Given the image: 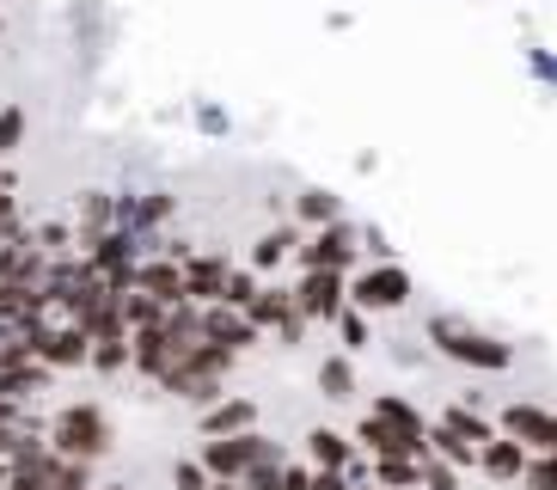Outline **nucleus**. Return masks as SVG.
Returning a JSON list of instances; mask_svg holds the SVG:
<instances>
[{"instance_id":"1","label":"nucleus","mask_w":557,"mask_h":490,"mask_svg":"<svg viewBox=\"0 0 557 490\" xmlns=\"http://www.w3.org/2000/svg\"><path fill=\"white\" fill-rule=\"evenodd\" d=\"M423 343L435 350V356L459 362V368H472V375H508V368H515V343L491 338V331H478L472 319H459V313H429Z\"/></svg>"},{"instance_id":"2","label":"nucleus","mask_w":557,"mask_h":490,"mask_svg":"<svg viewBox=\"0 0 557 490\" xmlns=\"http://www.w3.org/2000/svg\"><path fill=\"white\" fill-rule=\"evenodd\" d=\"M50 448L62 460H92L111 454V417H104V405H92V399H81V405H62L50 424Z\"/></svg>"},{"instance_id":"3","label":"nucleus","mask_w":557,"mask_h":490,"mask_svg":"<svg viewBox=\"0 0 557 490\" xmlns=\"http://www.w3.org/2000/svg\"><path fill=\"white\" fill-rule=\"evenodd\" d=\"M410 294H417V282H410V270L398 258L356 264V270H349V307H361L368 319H374V313H405Z\"/></svg>"},{"instance_id":"4","label":"nucleus","mask_w":557,"mask_h":490,"mask_svg":"<svg viewBox=\"0 0 557 490\" xmlns=\"http://www.w3.org/2000/svg\"><path fill=\"white\" fill-rule=\"evenodd\" d=\"M356 264H361V221H349V215L295 245V270H344L349 277Z\"/></svg>"},{"instance_id":"5","label":"nucleus","mask_w":557,"mask_h":490,"mask_svg":"<svg viewBox=\"0 0 557 490\" xmlns=\"http://www.w3.org/2000/svg\"><path fill=\"white\" fill-rule=\"evenodd\" d=\"M349 307V277L344 270H300L295 282V313L307 326H331Z\"/></svg>"},{"instance_id":"6","label":"nucleus","mask_w":557,"mask_h":490,"mask_svg":"<svg viewBox=\"0 0 557 490\" xmlns=\"http://www.w3.org/2000/svg\"><path fill=\"white\" fill-rule=\"evenodd\" d=\"M25 343H32V356L44 362V368H81V362H92V338H86L74 319H67V326H44V319H37V326L25 331Z\"/></svg>"},{"instance_id":"7","label":"nucleus","mask_w":557,"mask_h":490,"mask_svg":"<svg viewBox=\"0 0 557 490\" xmlns=\"http://www.w3.org/2000/svg\"><path fill=\"white\" fill-rule=\"evenodd\" d=\"M202 338L221 343V350H233V356H246V350H258V343H263V331L251 326V313H246V307L209 301V307H202Z\"/></svg>"},{"instance_id":"8","label":"nucleus","mask_w":557,"mask_h":490,"mask_svg":"<svg viewBox=\"0 0 557 490\" xmlns=\"http://www.w3.org/2000/svg\"><path fill=\"white\" fill-rule=\"evenodd\" d=\"M227 277H233L227 252H190V258H184V301H197V307L221 301V294H227Z\"/></svg>"},{"instance_id":"9","label":"nucleus","mask_w":557,"mask_h":490,"mask_svg":"<svg viewBox=\"0 0 557 490\" xmlns=\"http://www.w3.org/2000/svg\"><path fill=\"white\" fill-rule=\"evenodd\" d=\"M197 429H202V441L209 436H246V429H258V399H246V392H221L214 405L197 411Z\"/></svg>"},{"instance_id":"10","label":"nucleus","mask_w":557,"mask_h":490,"mask_svg":"<svg viewBox=\"0 0 557 490\" xmlns=\"http://www.w3.org/2000/svg\"><path fill=\"white\" fill-rule=\"evenodd\" d=\"M197 460H202V473L209 478H246V466H251V429L246 436H209V441H197Z\"/></svg>"},{"instance_id":"11","label":"nucleus","mask_w":557,"mask_h":490,"mask_svg":"<svg viewBox=\"0 0 557 490\" xmlns=\"http://www.w3.org/2000/svg\"><path fill=\"white\" fill-rule=\"evenodd\" d=\"M300 460H307L312 473H349V460H356V441L344 436V429H307L300 436Z\"/></svg>"},{"instance_id":"12","label":"nucleus","mask_w":557,"mask_h":490,"mask_svg":"<svg viewBox=\"0 0 557 490\" xmlns=\"http://www.w3.org/2000/svg\"><path fill=\"white\" fill-rule=\"evenodd\" d=\"M251 326L263 331V338H282L288 326H300V313H295V289H282V282H263L258 294H251Z\"/></svg>"},{"instance_id":"13","label":"nucleus","mask_w":557,"mask_h":490,"mask_svg":"<svg viewBox=\"0 0 557 490\" xmlns=\"http://www.w3.org/2000/svg\"><path fill=\"white\" fill-rule=\"evenodd\" d=\"M527 448L515 436H503V429H496L491 441H484V448H478V473L484 478H496V485H521V473H527Z\"/></svg>"},{"instance_id":"14","label":"nucleus","mask_w":557,"mask_h":490,"mask_svg":"<svg viewBox=\"0 0 557 490\" xmlns=\"http://www.w3.org/2000/svg\"><path fill=\"white\" fill-rule=\"evenodd\" d=\"M129 289L153 294L160 307H178V301H184V264H172V258H141V264H135V282H129Z\"/></svg>"},{"instance_id":"15","label":"nucleus","mask_w":557,"mask_h":490,"mask_svg":"<svg viewBox=\"0 0 557 490\" xmlns=\"http://www.w3.org/2000/svg\"><path fill=\"white\" fill-rule=\"evenodd\" d=\"M307 240V233L295 228V221H282V228H270L258 245H251V264L246 270H258V277H270V270H282V264H295V245Z\"/></svg>"},{"instance_id":"16","label":"nucleus","mask_w":557,"mask_h":490,"mask_svg":"<svg viewBox=\"0 0 557 490\" xmlns=\"http://www.w3.org/2000/svg\"><path fill=\"white\" fill-rule=\"evenodd\" d=\"M331 221H344V196L325 191V184H307V191L295 196V228L319 233V228H331Z\"/></svg>"},{"instance_id":"17","label":"nucleus","mask_w":557,"mask_h":490,"mask_svg":"<svg viewBox=\"0 0 557 490\" xmlns=\"http://www.w3.org/2000/svg\"><path fill=\"white\" fill-rule=\"evenodd\" d=\"M312 387L325 392L331 405H349V399L361 392V380H356V356H349V350H337V356H325L319 368H312Z\"/></svg>"},{"instance_id":"18","label":"nucleus","mask_w":557,"mask_h":490,"mask_svg":"<svg viewBox=\"0 0 557 490\" xmlns=\"http://www.w3.org/2000/svg\"><path fill=\"white\" fill-rule=\"evenodd\" d=\"M374 466H368V478H374L380 490H423L417 485V473H423V460L417 454H368Z\"/></svg>"},{"instance_id":"19","label":"nucleus","mask_w":557,"mask_h":490,"mask_svg":"<svg viewBox=\"0 0 557 490\" xmlns=\"http://www.w3.org/2000/svg\"><path fill=\"white\" fill-rule=\"evenodd\" d=\"M435 424H442L447 436H459V441H472V448H484V441L496 436V417H478L472 405H447L442 417H435Z\"/></svg>"},{"instance_id":"20","label":"nucleus","mask_w":557,"mask_h":490,"mask_svg":"<svg viewBox=\"0 0 557 490\" xmlns=\"http://www.w3.org/2000/svg\"><path fill=\"white\" fill-rule=\"evenodd\" d=\"M368 411H374V417H386V424H398V429H405V436H429L423 411L410 405V399H398V392H380V399H374V405H368Z\"/></svg>"},{"instance_id":"21","label":"nucleus","mask_w":557,"mask_h":490,"mask_svg":"<svg viewBox=\"0 0 557 490\" xmlns=\"http://www.w3.org/2000/svg\"><path fill=\"white\" fill-rule=\"evenodd\" d=\"M331 326H337V343H344L349 356H361V350L374 343V319H368L361 307H344L337 319H331Z\"/></svg>"},{"instance_id":"22","label":"nucleus","mask_w":557,"mask_h":490,"mask_svg":"<svg viewBox=\"0 0 557 490\" xmlns=\"http://www.w3.org/2000/svg\"><path fill=\"white\" fill-rule=\"evenodd\" d=\"M429 454H442L447 466H478V448H472V441L447 436L442 424H429Z\"/></svg>"},{"instance_id":"23","label":"nucleus","mask_w":557,"mask_h":490,"mask_svg":"<svg viewBox=\"0 0 557 490\" xmlns=\"http://www.w3.org/2000/svg\"><path fill=\"white\" fill-rule=\"evenodd\" d=\"M81 221H86V233H104V228H116V196H104V191H86V203H81Z\"/></svg>"},{"instance_id":"24","label":"nucleus","mask_w":557,"mask_h":490,"mask_svg":"<svg viewBox=\"0 0 557 490\" xmlns=\"http://www.w3.org/2000/svg\"><path fill=\"white\" fill-rule=\"evenodd\" d=\"M417 485H423V490H466V485H459V466H447L442 454H423V473H417Z\"/></svg>"},{"instance_id":"25","label":"nucleus","mask_w":557,"mask_h":490,"mask_svg":"<svg viewBox=\"0 0 557 490\" xmlns=\"http://www.w3.org/2000/svg\"><path fill=\"white\" fill-rule=\"evenodd\" d=\"M263 289V277L258 270H246V264H233V277H227V294H221V301H227V307H251V294Z\"/></svg>"},{"instance_id":"26","label":"nucleus","mask_w":557,"mask_h":490,"mask_svg":"<svg viewBox=\"0 0 557 490\" xmlns=\"http://www.w3.org/2000/svg\"><path fill=\"white\" fill-rule=\"evenodd\" d=\"M521 490H557V448H552V454H533V460H527Z\"/></svg>"},{"instance_id":"27","label":"nucleus","mask_w":557,"mask_h":490,"mask_svg":"<svg viewBox=\"0 0 557 490\" xmlns=\"http://www.w3.org/2000/svg\"><path fill=\"white\" fill-rule=\"evenodd\" d=\"M527 74L540 86H552L557 93V49H545V44H527Z\"/></svg>"},{"instance_id":"28","label":"nucleus","mask_w":557,"mask_h":490,"mask_svg":"<svg viewBox=\"0 0 557 490\" xmlns=\"http://www.w3.org/2000/svg\"><path fill=\"white\" fill-rule=\"evenodd\" d=\"M361 258H368V264H386V258H398V245L386 240V228H374V221H361Z\"/></svg>"},{"instance_id":"29","label":"nucleus","mask_w":557,"mask_h":490,"mask_svg":"<svg viewBox=\"0 0 557 490\" xmlns=\"http://www.w3.org/2000/svg\"><path fill=\"white\" fill-rule=\"evenodd\" d=\"M92 368H99V375H116V368H129V338L92 343Z\"/></svg>"},{"instance_id":"30","label":"nucleus","mask_w":557,"mask_h":490,"mask_svg":"<svg viewBox=\"0 0 557 490\" xmlns=\"http://www.w3.org/2000/svg\"><path fill=\"white\" fill-rule=\"evenodd\" d=\"M197 130H202V135H233L227 105H214V98H202V105H197Z\"/></svg>"},{"instance_id":"31","label":"nucleus","mask_w":557,"mask_h":490,"mask_svg":"<svg viewBox=\"0 0 557 490\" xmlns=\"http://www.w3.org/2000/svg\"><path fill=\"white\" fill-rule=\"evenodd\" d=\"M209 485H214V478L202 473V460H197V454L172 466V490H209Z\"/></svg>"},{"instance_id":"32","label":"nucleus","mask_w":557,"mask_h":490,"mask_svg":"<svg viewBox=\"0 0 557 490\" xmlns=\"http://www.w3.org/2000/svg\"><path fill=\"white\" fill-rule=\"evenodd\" d=\"M18 142H25V111H18V105H7V111H0V160H7Z\"/></svg>"},{"instance_id":"33","label":"nucleus","mask_w":557,"mask_h":490,"mask_svg":"<svg viewBox=\"0 0 557 490\" xmlns=\"http://www.w3.org/2000/svg\"><path fill=\"white\" fill-rule=\"evenodd\" d=\"M18 424H25V417H18V405H13V399H0V460H7V448H13Z\"/></svg>"},{"instance_id":"34","label":"nucleus","mask_w":557,"mask_h":490,"mask_svg":"<svg viewBox=\"0 0 557 490\" xmlns=\"http://www.w3.org/2000/svg\"><path fill=\"white\" fill-rule=\"evenodd\" d=\"M393 362H398V368H423L429 350H423V343H393Z\"/></svg>"},{"instance_id":"35","label":"nucleus","mask_w":557,"mask_h":490,"mask_svg":"<svg viewBox=\"0 0 557 490\" xmlns=\"http://www.w3.org/2000/svg\"><path fill=\"white\" fill-rule=\"evenodd\" d=\"M307 490H349V473H312Z\"/></svg>"},{"instance_id":"36","label":"nucleus","mask_w":557,"mask_h":490,"mask_svg":"<svg viewBox=\"0 0 557 490\" xmlns=\"http://www.w3.org/2000/svg\"><path fill=\"white\" fill-rule=\"evenodd\" d=\"M349 490H380V485H374V478H361V485H349Z\"/></svg>"},{"instance_id":"37","label":"nucleus","mask_w":557,"mask_h":490,"mask_svg":"<svg viewBox=\"0 0 557 490\" xmlns=\"http://www.w3.org/2000/svg\"><path fill=\"white\" fill-rule=\"evenodd\" d=\"M104 490H129V485H104Z\"/></svg>"}]
</instances>
